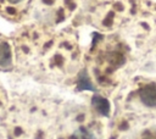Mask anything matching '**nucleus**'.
<instances>
[{"label":"nucleus","mask_w":156,"mask_h":139,"mask_svg":"<svg viewBox=\"0 0 156 139\" xmlns=\"http://www.w3.org/2000/svg\"><path fill=\"white\" fill-rule=\"evenodd\" d=\"M139 101L144 107L156 109V84H146L139 89Z\"/></svg>","instance_id":"nucleus-1"},{"label":"nucleus","mask_w":156,"mask_h":139,"mask_svg":"<svg viewBox=\"0 0 156 139\" xmlns=\"http://www.w3.org/2000/svg\"><path fill=\"white\" fill-rule=\"evenodd\" d=\"M136 139H156V129H146Z\"/></svg>","instance_id":"nucleus-2"},{"label":"nucleus","mask_w":156,"mask_h":139,"mask_svg":"<svg viewBox=\"0 0 156 139\" xmlns=\"http://www.w3.org/2000/svg\"><path fill=\"white\" fill-rule=\"evenodd\" d=\"M1 2H4L6 6L11 7V6H16V5H20V4H23L24 1L27 0H0Z\"/></svg>","instance_id":"nucleus-3"},{"label":"nucleus","mask_w":156,"mask_h":139,"mask_svg":"<svg viewBox=\"0 0 156 139\" xmlns=\"http://www.w3.org/2000/svg\"><path fill=\"white\" fill-rule=\"evenodd\" d=\"M0 139H5V138H4V137H1V135H0Z\"/></svg>","instance_id":"nucleus-4"}]
</instances>
